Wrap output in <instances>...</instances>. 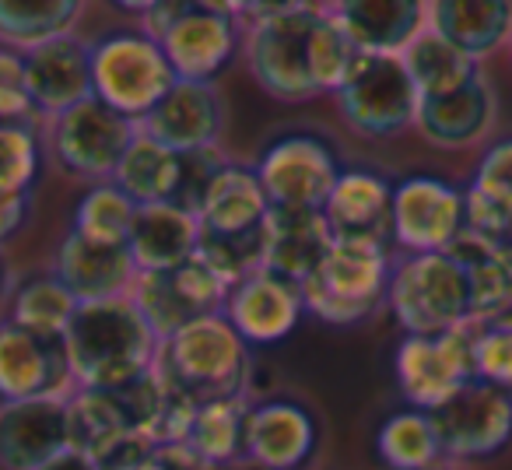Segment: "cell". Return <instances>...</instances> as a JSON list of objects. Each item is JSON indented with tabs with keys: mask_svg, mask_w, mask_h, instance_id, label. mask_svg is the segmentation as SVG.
I'll return each instance as SVG.
<instances>
[{
	"mask_svg": "<svg viewBox=\"0 0 512 470\" xmlns=\"http://www.w3.org/2000/svg\"><path fill=\"white\" fill-rule=\"evenodd\" d=\"M162 337L134 299L81 302L64 334L71 376L85 390H116L155 369Z\"/></svg>",
	"mask_w": 512,
	"mask_h": 470,
	"instance_id": "1",
	"label": "cell"
},
{
	"mask_svg": "<svg viewBox=\"0 0 512 470\" xmlns=\"http://www.w3.org/2000/svg\"><path fill=\"white\" fill-rule=\"evenodd\" d=\"M155 372L169 390L190 397L193 404L242 397L249 379L246 341L221 313L204 316L165 337Z\"/></svg>",
	"mask_w": 512,
	"mask_h": 470,
	"instance_id": "2",
	"label": "cell"
},
{
	"mask_svg": "<svg viewBox=\"0 0 512 470\" xmlns=\"http://www.w3.org/2000/svg\"><path fill=\"white\" fill-rule=\"evenodd\" d=\"M253 15L249 32V71L256 85L281 102H306L316 99L320 88L309 74V32L323 8L313 4H253L235 8Z\"/></svg>",
	"mask_w": 512,
	"mask_h": 470,
	"instance_id": "3",
	"label": "cell"
},
{
	"mask_svg": "<svg viewBox=\"0 0 512 470\" xmlns=\"http://www.w3.org/2000/svg\"><path fill=\"white\" fill-rule=\"evenodd\" d=\"M390 295V257L386 243L372 239H334V250L320 271L302 285V299L313 316L334 327L362 323Z\"/></svg>",
	"mask_w": 512,
	"mask_h": 470,
	"instance_id": "4",
	"label": "cell"
},
{
	"mask_svg": "<svg viewBox=\"0 0 512 470\" xmlns=\"http://www.w3.org/2000/svg\"><path fill=\"white\" fill-rule=\"evenodd\" d=\"M386 299L407 337H435L470 323V285L453 253H411L390 274Z\"/></svg>",
	"mask_w": 512,
	"mask_h": 470,
	"instance_id": "5",
	"label": "cell"
},
{
	"mask_svg": "<svg viewBox=\"0 0 512 470\" xmlns=\"http://www.w3.org/2000/svg\"><path fill=\"white\" fill-rule=\"evenodd\" d=\"M176 81L165 50L144 32H116L92 46L95 99L127 120H144Z\"/></svg>",
	"mask_w": 512,
	"mask_h": 470,
	"instance_id": "6",
	"label": "cell"
},
{
	"mask_svg": "<svg viewBox=\"0 0 512 470\" xmlns=\"http://www.w3.org/2000/svg\"><path fill=\"white\" fill-rule=\"evenodd\" d=\"M477 323L435 337H404L397 348V383L418 411H435L477 379Z\"/></svg>",
	"mask_w": 512,
	"mask_h": 470,
	"instance_id": "7",
	"label": "cell"
},
{
	"mask_svg": "<svg viewBox=\"0 0 512 470\" xmlns=\"http://www.w3.org/2000/svg\"><path fill=\"white\" fill-rule=\"evenodd\" d=\"M341 113L358 134L390 137L397 130L411 127L418 120L421 95L414 88L400 57H369L348 78V85L337 92Z\"/></svg>",
	"mask_w": 512,
	"mask_h": 470,
	"instance_id": "8",
	"label": "cell"
},
{
	"mask_svg": "<svg viewBox=\"0 0 512 470\" xmlns=\"http://www.w3.org/2000/svg\"><path fill=\"white\" fill-rule=\"evenodd\" d=\"M428 414L439 432L442 453L456 460L495 456L512 439V397L484 379H470L460 393Z\"/></svg>",
	"mask_w": 512,
	"mask_h": 470,
	"instance_id": "9",
	"label": "cell"
},
{
	"mask_svg": "<svg viewBox=\"0 0 512 470\" xmlns=\"http://www.w3.org/2000/svg\"><path fill=\"white\" fill-rule=\"evenodd\" d=\"M467 232V193L435 176L393 186V239L411 253H446Z\"/></svg>",
	"mask_w": 512,
	"mask_h": 470,
	"instance_id": "10",
	"label": "cell"
},
{
	"mask_svg": "<svg viewBox=\"0 0 512 470\" xmlns=\"http://www.w3.org/2000/svg\"><path fill=\"white\" fill-rule=\"evenodd\" d=\"M256 179L264 186L271 207H309L323 211L330 190L341 179V165L330 144L309 134H292L274 141L256 162Z\"/></svg>",
	"mask_w": 512,
	"mask_h": 470,
	"instance_id": "11",
	"label": "cell"
},
{
	"mask_svg": "<svg viewBox=\"0 0 512 470\" xmlns=\"http://www.w3.org/2000/svg\"><path fill=\"white\" fill-rule=\"evenodd\" d=\"M137 127L134 120L113 113L102 106L99 99H88L81 106L67 109L57 116V130H53V148L57 158L71 176L81 179H113L120 169L123 155L134 144Z\"/></svg>",
	"mask_w": 512,
	"mask_h": 470,
	"instance_id": "12",
	"label": "cell"
},
{
	"mask_svg": "<svg viewBox=\"0 0 512 470\" xmlns=\"http://www.w3.org/2000/svg\"><path fill=\"white\" fill-rule=\"evenodd\" d=\"M228 295L232 292H228L225 281L204 260L193 257L169 274H137L130 299L137 302L144 320L165 341L176 330H183L186 323L204 320V316H218L221 302H228Z\"/></svg>",
	"mask_w": 512,
	"mask_h": 470,
	"instance_id": "13",
	"label": "cell"
},
{
	"mask_svg": "<svg viewBox=\"0 0 512 470\" xmlns=\"http://www.w3.org/2000/svg\"><path fill=\"white\" fill-rule=\"evenodd\" d=\"M169 57L179 81H211L225 71L239 46V29L232 22V8L221 4H186L165 39L158 43Z\"/></svg>",
	"mask_w": 512,
	"mask_h": 470,
	"instance_id": "14",
	"label": "cell"
},
{
	"mask_svg": "<svg viewBox=\"0 0 512 470\" xmlns=\"http://www.w3.org/2000/svg\"><path fill=\"white\" fill-rule=\"evenodd\" d=\"M71 449V421L64 397L22 400L0 407V467L43 470Z\"/></svg>",
	"mask_w": 512,
	"mask_h": 470,
	"instance_id": "15",
	"label": "cell"
},
{
	"mask_svg": "<svg viewBox=\"0 0 512 470\" xmlns=\"http://www.w3.org/2000/svg\"><path fill=\"white\" fill-rule=\"evenodd\" d=\"M71 376L64 337H39L18 323H0V400L22 404V400L57 397V390Z\"/></svg>",
	"mask_w": 512,
	"mask_h": 470,
	"instance_id": "16",
	"label": "cell"
},
{
	"mask_svg": "<svg viewBox=\"0 0 512 470\" xmlns=\"http://www.w3.org/2000/svg\"><path fill=\"white\" fill-rule=\"evenodd\" d=\"M225 123V106L211 81H176L169 95L141 120V134L176 155L211 151Z\"/></svg>",
	"mask_w": 512,
	"mask_h": 470,
	"instance_id": "17",
	"label": "cell"
},
{
	"mask_svg": "<svg viewBox=\"0 0 512 470\" xmlns=\"http://www.w3.org/2000/svg\"><path fill=\"white\" fill-rule=\"evenodd\" d=\"M225 306H228L225 320L232 323L235 334L246 344L285 341L299 327L302 313H306L302 288L271 271H256L246 281H239Z\"/></svg>",
	"mask_w": 512,
	"mask_h": 470,
	"instance_id": "18",
	"label": "cell"
},
{
	"mask_svg": "<svg viewBox=\"0 0 512 470\" xmlns=\"http://www.w3.org/2000/svg\"><path fill=\"white\" fill-rule=\"evenodd\" d=\"M264 235V271L299 288L320 271L327 253L334 250V232L323 211H309V207H271Z\"/></svg>",
	"mask_w": 512,
	"mask_h": 470,
	"instance_id": "19",
	"label": "cell"
},
{
	"mask_svg": "<svg viewBox=\"0 0 512 470\" xmlns=\"http://www.w3.org/2000/svg\"><path fill=\"white\" fill-rule=\"evenodd\" d=\"M25 81L32 106L50 116H64L95 95L92 85V50L74 36H60L46 46L25 53Z\"/></svg>",
	"mask_w": 512,
	"mask_h": 470,
	"instance_id": "20",
	"label": "cell"
},
{
	"mask_svg": "<svg viewBox=\"0 0 512 470\" xmlns=\"http://www.w3.org/2000/svg\"><path fill=\"white\" fill-rule=\"evenodd\" d=\"M327 11L369 57H400L428 29V4L418 0H348Z\"/></svg>",
	"mask_w": 512,
	"mask_h": 470,
	"instance_id": "21",
	"label": "cell"
},
{
	"mask_svg": "<svg viewBox=\"0 0 512 470\" xmlns=\"http://www.w3.org/2000/svg\"><path fill=\"white\" fill-rule=\"evenodd\" d=\"M200 221L179 204H141L130 225L127 250L137 274H169L197 257Z\"/></svg>",
	"mask_w": 512,
	"mask_h": 470,
	"instance_id": "22",
	"label": "cell"
},
{
	"mask_svg": "<svg viewBox=\"0 0 512 470\" xmlns=\"http://www.w3.org/2000/svg\"><path fill=\"white\" fill-rule=\"evenodd\" d=\"M334 239H372L386 243L393 235V186L379 172H341L323 204Z\"/></svg>",
	"mask_w": 512,
	"mask_h": 470,
	"instance_id": "23",
	"label": "cell"
},
{
	"mask_svg": "<svg viewBox=\"0 0 512 470\" xmlns=\"http://www.w3.org/2000/svg\"><path fill=\"white\" fill-rule=\"evenodd\" d=\"M316 449V421L292 400H267L246 418V453L264 470H299Z\"/></svg>",
	"mask_w": 512,
	"mask_h": 470,
	"instance_id": "24",
	"label": "cell"
},
{
	"mask_svg": "<svg viewBox=\"0 0 512 470\" xmlns=\"http://www.w3.org/2000/svg\"><path fill=\"white\" fill-rule=\"evenodd\" d=\"M57 278L78 302L120 299L137 281V264L127 246L92 243L85 235L71 232L60 246Z\"/></svg>",
	"mask_w": 512,
	"mask_h": 470,
	"instance_id": "25",
	"label": "cell"
},
{
	"mask_svg": "<svg viewBox=\"0 0 512 470\" xmlns=\"http://www.w3.org/2000/svg\"><path fill=\"white\" fill-rule=\"evenodd\" d=\"M267 214H271V200H267L264 186L256 179V169L221 165L211 183H207L197 221L204 232L242 235L264 225Z\"/></svg>",
	"mask_w": 512,
	"mask_h": 470,
	"instance_id": "26",
	"label": "cell"
},
{
	"mask_svg": "<svg viewBox=\"0 0 512 470\" xmlns=\"http://www.w3.org/2000/svg\"><path fill=\"white\" fill-rule=\"evenodd\" d=\"M446 253H453L456 264L467 274L470 323L495 327L505 309L512 306V257L477 239L474 232H463Z\"/></svg>",
	"mask_w": 512,
	"mask_h": 470,
	"instance_id": "27",
	"label": "cell"
},
{
	"mask_svg": "<svg viewBox=\"0 0 512 470\" xmlns=\"http://www.w3.org/2000/svg\"><path fill=\"white\" fill-rule=\"evenodd\" d=\"M428 29L477 60L509 39L512 4L505 0H439V4H428Z\"/></svg>",
	"mask_w": 512,
	"mask_h": 470,
	"instance_id": "28",
	"label": "cell"
},
{
	"mask_svg": "<svg viewBox=\"0 0 512 470\" xmlns=\"http://www.w3.org/2000/svg\"><path fill=\"white\" fill-rule=\"evenodd\" d=\"M491 113H495V99H491L488 81L474 78L470 85L439 95V99H421L414 123L439 148H463L488 130Z\"/></svg>",
	"mask_w": 512,
	"mask_h": 470,
	"instance_id": "29",
	"label": "cell"
},
{
	"mask_svg": "<svg viewBox=\"0 0 512 470\" xmlns=\"http://www.w3.org/2000/svg\"><path fill=\"white\" fill-rule=\"evenodd\" d=\"M512 221V137L488 148L467 190V232L495 243Z\"/></svg>",
	"mask_w": 512,
	"mask_h": 470,
	"instance_id": "30",
	"label": "cell"
},
{
	"mask_svg": "<svg viewBox=\"0 0 512 470\" xmlns=\"http://www.w3.org/2000/svg\"><path fill=\"white\" fill-rule=\"evenodd\" d=\"M183 183V155L162 148L148 134L137 130L134 144L123 155L113 186H120L137 207L141 204H172Z\"/></svg>",
	"mask_w": 512,
	"mask_h": 470,
	"instance_id": "31",
	"label": "cell"
},
{
	"mask_svg": "<svg viewBox=\"0 0 512 470\" xmlns=\"http://www.w3.org/2000/svg\"><path fill=\"white\" fill-rule=\"evenodd\" d=\"M400 60H404L407 74H411L421 99H439V95H449V92H456V88L470 85L474 78H481L477 60L460 53L453 43H446V39L432 29L421 32V36L400 53Z\"/></svg>",
	"mask_w": 512,
	"mask_h": 470,
	"instance_id": "32",
	"label": "cell"
},
{
	"mask_svg": "<svg viewBox=\"0 0 512 470\" xmlns=\"http://www.w3.org/2000/svg\"><path fill=\"white\" fill-rule=\"evenodd\" d=\"M246 418L249 411L242 404V397L197 404L190 428H186L183 449L200 467H221L239 449H246Z\"/></svg>",
	"mask_w": 512,
	"mask_h": 470,
	"instance_id": "33",
	"label": "cell"
},
{
	"mask_svg": "<svg viewBox=\"0 0 512 470\" xmlns=\"http://www.w3.org/2000/svg\"><path fill=\"white\" fill-rule=\"evenodd\" d=\"M67 421H71V449L92 456L95 463L134 439L127 418L106 390H81L78 397L67 400Z\"/></svg>",
	"mask_w": 512,
	"mask_h": 470,
	"instance_id": "34",
	"label": "cell"
},
{
	"mask_svg": "<svg viewBox=\"0 0 512 470\" xmlns=\"http://www.w3.org/2000/svg\"><path fill=\"white\" fill-rule=\"evenodd\" d=\"M78 15V0H0V39L29 53L60 36H71Z\"/></svg>",
	"mask_w": 512,
	"mask_h": 470,
	"instance_id": "35",
	"label": "cell"
},
{
	"mask_svg": "<svg viewBox=\"0 0 512 470\" xmlns=\"http://www.w3.org/2000/svg\"><path fill=\"white\" fill-rule=\"evenodd\" d=\"M376 449L390 470H432L446 456L428 411H400L386 418Z\"/></svg>",
	"mask_w": 512,
	"mask_h": 470,
	"instance_id": "36",
	"label": "cell"
},
{
	"mask_svg": "<svg viewBox=\"0 0 512 470\" xmlns=\"http://www.w3.org/2000/svg\"><path fill=\"white\" fill-rule=\"evenodd\" d=\"M365 53L355 46V39L341 29L327 8L320 11L313 32H309V74L320 92H341Z\"/></svg>",
	"mask_w": 512,
	"mask_h": 470,
	"instance_id": "37",
	"label": "cell"
},
{
	"mask_svg": "<svg viewBox=\"0 0 512 470\" xmlns=\"http://www.w3.org/2000/svg\"><path fill=\"white\" fill-rule=\"evenodd\" d=\"M81 302L67 292V285L60 278H36L18 292L15 299V313H11V323L32 330L39 337H60L67 334L74 313H78Z\"/></svg>",
	"mask_w": 512,
	"mask_h": 470,
	"instance_id": "38",
	"label": "cell"
},
{
	"mask_svg": "<svg viewBox=\"0 0 512 470\" xmlns=\"http://www.w3.org/2000/svg\"><path fill=\"white\" fill-rule=\"evenodd\" d=\"M134 214H137V204L120 190V186L102 183L78 204L71 232L85 235V239H92V243L127 246Z\"/></svg>",
	"mask_w": 512,
	"mask_h": 470,
	"instance_id": "39",
	"label": "cell"
},
{
	"mask_svg": "<svg viewBox=\"0 0 512 470\" xmlns=\"http://www.w3.org/2000/svg\"><path fill=\"white\" fill-rule=\"evenodd\" d=\"M264 225L242 235H214L200 228L197 257L225 281L228 288H235L239 281H246L249 274L264 271Z\"/></svg>",
	"mask_w": 512,
	"mask_h": 470,
	"instance_id": "40",
	"label": "cell"
},
{
	"mask_svg": "<svg viewBox=\"0 0 512 470\" xmlns=\"http://www.w3.org/2000/svg\"><path fill=\"white\" fill-rule=\"evenodd\" d=\"M39 176V141L22 123H0V193H29Z\"/></svg>",
	"mask_w": 512,
	"mask_h": 470,
	"instance_id": "41",
	"label": "cell"
},
{
	"mask_svg": "<svg viewBox=\"0 0 512 470\" xmlns=\"http://www.w3.org/2000/svg\"><path fill=\"white\" fill-rule=\"evenodd\" d=\"M477 379L498 386L512 397V330H477V351H474Z\"/></svg>",
	"mask_w": 512,
	"mask_h": 470,
	"instance_id": "42",
	"label": "cell"
},
{
	"mask_svg": "<svg viewBox=\"0 0 512 470\" xmlns=\"http://www.w3.org/2000/svg\"><path fill=\"white\" fill-rule=\"evenodd\" d=\"M32 106L29 81H25V57L22 53L0 50V123L25 116Z\"/></svg>",
	"mask_w": 512,
	"mask_h": 470,
	"instance_id": "43",
	"label": "cell"
},
{
	"mask_svg": "<svg viewBox=\"0 0 512 470\" xmlns=\"http://www.w3.org/2000/svg\"><path fill=\"white\" fill-rule=\"evenodd\" d=\"M32 207V193H0V243H8L11 235L25 225Z\"/></svg>",
	"mask_w": 512,
	"mask_h": 470,
	"instance_id": "44",
	"label": "cell"
},
{
	"mask_svg": "<svg viewBox=\"0 0 512 470\" xmlns=\"http://www.w3.org/2000/svg\"><path fill=\"white\" fill-rule=\"evenodd\" d=\"M43 470H99V463H95L92 456L78 453V449H67L64 456H57L53 463H46Z\"/></svg>",
	"mask_w": 512,
	"mask_h": 470,
	"instance_id": "45",
	"label": "cell"
},
{
	"mask_svg": "<svg viewBox=\"0 0 512 470\" xmlns=\"http://www.w3.org/2000/svg\"><path fill=\"white\" fill-rule=\"evenodd\" d=\"M491 246H495V250H502V253H512V221L505 225V232L498 235V239Z\"/></svg>",
	"mask_w": 512,
	"mask_h": 470,
	"instance_id": "46",
	"label": "cell"
},
{
	"mask_svg": "<svg viewBox=\"0 0 512 470\" xmlns=\"http://www.w3.org/2000/svg\"><path fill=\"white\" fill-rule=\"evenodd\" d=\"M509 257H512V253H509ZM488 330H512V306L505 309V313H502V320H498L495 327H488Z\"/></svg>",
	"mask_w": 512,
	"mask_h": 470,
	"instance_id": "47",
	"label": "cell"
},
{
	"mask_svg": "<svg viewBox=\"0 0 512 470\" xmlns=\"http://www.w3.org/2000/svg\"><path fill=\"white\" fill-rule=\"evenodd\" d=\"M4 285H8V267H4V260H0V295H4Z\"/></svg>",
	"mask_w": 512,
	"mask_h": 470,
	"instance_id": "48",
	"label": "cell"
},
{
	"mask_svg": "<svg viewBox=\"0 0 512 470\" xmlns=\"http://www.w3.org/2000/svg\"><path fill=\"white\" fill-rule=\"evenodd\" d=\"M432 470H439V467H432Z\"/></svg>",
	"mask_w": 512,
	"mask_h": 470,
	"instance_id": "49",
	"label": "cell"
}]
</instances>
